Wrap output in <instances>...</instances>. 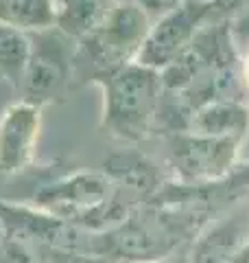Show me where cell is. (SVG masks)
Masks as SVG:
<instances>
[{
    "label": "cell",
    "mask_w": 249,
    "mask_h": 263,
    "mask_svg": "<svg viewBox=\"0 0 249 263\" xmlns=\"http://www.w3.org/2000/svg\"><path fill=\"white\" fill-rule=\"evenodd\" d=\"M103 88V127L122 141H142L160 119L162 75L138 62L98 77Z\"/></svg>",
    "instance_id": "1"
},
{
    "label": "cell",
    "mask_w": 249,
    "mask_h": 263,
    "mask_svg": "<svg viewBox=\"0 0 249 263\" xmlns=\"http://www.w3.org/2000/svg\"><path fill=\"white\" fill-rule=\"evenodd\" d=\"M151 24L147 7L129 0L114 3L98 29L81 40L79 53L92 64L94 81L125 64L136 62Z\"/></svg>",
    "instance_id": "2"
},
{
    "label": "cell",
    "mask_w": 249,
    "mask_h": 263,
    "mask_svg": "<svg viewBox=\"0 0 249 263\" xmlns=\"http://www.w3.org/2000/svg\"><path fill=\"white\" fill-rule=\"evenodd\" d=\"M212 20L214 9L210 0H184L171 7L151 24L136 62L162 72L186 53L197 33Z\"/></svg>",
    "instance_id": "3"
},
{
    "label": "cell",
    "mask_w": 249,
    "mask_h": 263,
    "mask_svg": "<svg viewBox=\"0 0 249 263\" xmlns=\"http://www.w3.org/2000/svg\"><path fill=\"white\" fill-rule=\"evenodd\" d=\"M236 141L175 132L171 136L169 158L181 186H208L230 178L238 156Z\"/></svg>",
    "instance_id": "4"
},
{
    "label": "cell",
    "mask_w": 249,
    "mask_h": 263,
    "mask_svg": "<svg viewBox=\"0 0 249 263\" xmlns=\"http://www.w3.org/2000/svg\"><path fill=\"white\" fill-rule=\"evenodd\" d=\"M37 35V42L31 40V57L20 86L24 90V101L42 108L46 101L59 97L68 84L72 55L66 51L59 37L61 33L55 27L48 31H39Z\"/></svg>",
    "instance_id": "5"
},
{
    "label": "cell",
    "mask_w": 249,
    "mask_h": 263,
    "mask_svg": "<svg viewBox=\"0 0 249 263\" xmlns=\"http://www.w3.org/2000/svg\"><path fill=\"white\" fill-rule=\"evenodd\" d=\"M42 127V108L29 101L9 105L0 117V176H13L31 162Z\"/></svg>",
    "instance_id": "6"
},
{
    "label": "cell",
    "mask_w": 249,
    "mask_h": 263,
    "mask_svg": "<svg viewBox=\"0 0 249 263\" xmlns=\"http://www.w3.org/2000/svg\"><path fill=\"white\" fill-rule=\"evenodd\" d=\"M247 250L249 204H236L199 235L190 263H238Z\"/></svg>",
    "instance_id": "7"
},
{
    "label": "cell",
    "mask_w": 249,
    "mask_h": 263,
    "mask_svg": "<svg viewBox=\"0 0 249 263\" xmlns=\"http://www.w3.org/2000/svg\"><path fill=\"white\" fill-rule=\"evenodd\" d=\"M249 127L247 101H212L195 110L188 119V132L240 143Z\"/></svg>",
    "instance_id": "8"
},
{
    "label": "cell",
    "mask_w": 249,
    "mask_h": 263,
    "mask_svg": "<svg viewBox=\"0 0 249 263\" xmlns=\"http://www.w3.org/2000/svg\"><path fill=\"white\" fill-rule=\"evenodd\" d=\"M112 5V0H57L55 29L70 40H83L98 29Z\"/></svg>",
    "instance_id": "9"
},
{
    "label": "cell",
    "mask_w": 249,
    "mask_h": 263,
    "mask_svg": "<svg viewBox=\"0 0 249 263\" xmlns=\"http://www.w3.org/2000/svg\"><path fill=\"white\" fill-rule=\"evenodd\" d=\"M55 0H0V24L20 31H48L55 27Z\"/></svg>",
    "instance_id": "10"
},
{
    "label": "cell",
    "mask_w": 249,
    "mask_h": 263,
    "mask_svg": "<svg viewBox=\"0 0 249 263\" xmlns=\"http://www.w3.org/2000/svg\"><path fill=\"white\" fill-rule=\"evenodd\" d=\"M105 174L116 186H127L136 193H151L157 189V176L153 164L138 156H114L105 164Z\"/></svg>",
    "instance_id": "11"
},
{
    "label": "cell",
    "mask_w": 249,
    "mask_h": 263,
    "mask_svg": "<svg viewBox=\"0 0 249 263\" xmlns=\"http://www.w3.org/2000/svg\"><path fill=\"white\" fill-rule=\"evenodd\" d=\"M31 57V37L20 29L0 24V75L11 84H22Z\"/></svg>",
    "instance_id": "12"
},
{
    "label": "cell",
    "mask_w": 249,
    "mask_h": 263,
    "mask_svg": "<svg viewBox=\"0 0 249 263\" xmlns=\"http://www.w3.org/2000/svg\"><path fill=\"white\" fill-rule=\"evenodd\" d=\"M227 31L238 57H245L249 53V5L227 18Z\"/></svg>",
    "instance_id": "13"
},
{
    "label": "cell",
    "mask_w": 249,
    "mask_h": 263,
    "mask_svg": "<svg viewBox=\"0 0 249 263\" xmlns=\"http://www.w3.org/2000/svg\"><path fill=\"white\" fill-rule=\"evenodd\" d=\"M0 263H35V259L20 243L5 239L3 248H0Z\"/></svg>",
    "instance_id": "14"
},
{
    "label": "cell",
    "mask_w": 249,
    "mask_h": 263,
    "mask_svg": "<svg viewBox=\"0 0 249 263\" xmlns=\"http://www.w3.org/2000/svg\"><path fill=\"white\" fill-rule=\"evenodd\" d=\"M243 64H240V68H243V79H245V86H247V92H249V53L245 57H240Z\"/></svg>",
    "instance_id": "15"
},
{
    "label": "cell",
    "mask_w": 249,
    "mask_h": 263,
    "mask_svg": "<svg viewBox=\"0 0 249 263\" xmlns=\"http://www.w3.org/2000/svg\"><path fill=\"white\" fill-rule=\"evenodd\" d=\"M5 239H7V235H5V228H3V224H0V248H3Z\"/></svg>",
    "instance_id": "16"
},
{
    "label": "cell",
    "mask_w": 249,
    "mask_h": 263,
    "mask_svg": "<svg viewBox=\"0 0 249 263\" xmlns=\"http://www.w3.org/2000/svg\"><path fill=\"white\" fill-rule=\"evenodd\" d=\"M55 3H57V0H55Z\"/></svg>",
    "instance_id": "17"
}]
</instances>
